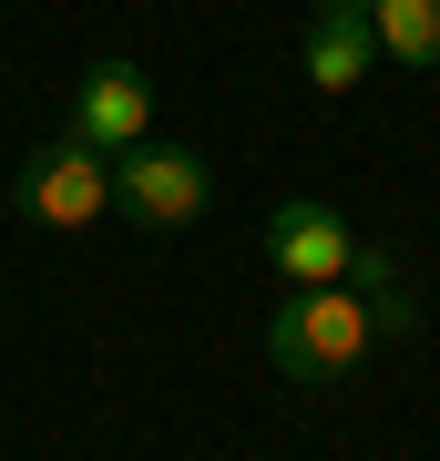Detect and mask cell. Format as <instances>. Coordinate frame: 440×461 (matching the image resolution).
<instances>
[{"instance_id": "5", "label": "cell", "mask_w": 440, "mask_h": 461, "mask_svg": "<svg viewBox=\"0 0 440 461\" xmlns=\"http://www.w3.org/2000/svg\"><path fill=\"white\" fill-rule=\"evenodd\" d=\"M144 123H154V83H144L133 62H93V72L72 83V113H62L72 144L123 154V144H144Z\"/></svg>"}, {"instance_id": "3", "label": "cell", "mask_w": 440, "mask_h": 461, "mask_svg": "<svg viewBox=\"0 0 440 461\" xmlns=\"http://www.w3.org/2000/svg\"><path fill=\"white\" fill-rule=\"evenodd\" d=\"M11 205L31 215V226H103V215H113V165H103L93 144H72V133H51L31 165L11 175Z\"/></svg>"}, {"instance_id": "7", "label": "cell", "mask_w": 440, "mask_h": 461, "mask_svg": "<svg viewBox=\"0 0 440 461\" xmlns=\"http://www.w3.org/2000/svg\"><path fill=\"white\" fill-rule=\"evenodd\" d=\"M369 41L400 72H440V0H369Z\"/></svg>"}, {"instance_id": "6", "label": "cell", "mask_w": 440, "mask_h": 461, "mask_svg": "<svg viewBox=\"0 0 440 461\" xmlns=\"http://www.w3.org/2000/svg\"><path fill=\"white\" fill-rule=\"evenodd\" d=\"M369 62H379L369 21H348V11H308V83H318V93H359Z\"/></svg>"}, {"instance_id": "1", "label": "cell", "mask_w": 440, "mask_h": 461, "mask_svg": "<svg viewBox=\"0 0 440 461\" xmlns=\"http://www.w3.org/2000/svg\"><path fill=\"white\" fill-rule=\"evenodd\" d=\"M379 348V318H369V297L359 287H297L277 318H266V359H277V379H338V369H359Z\"/></svg>"}, {"instance_id": "8", "label": "cell", "mask_w": 440, "mask_h": 461, "mask_svg": "<svg viewBox=\"0 0 440 461\" xmlns=\"http://www.w3.org/2000/svg\"><path fill=\"white\" fill-rule=\"evenodd\" d=\"M308 11H348V21H369V0H308Z\"/></svg>"}, {"instance_id": "2", "label": "cell", "mask_w": 440, "mask_h": 461, "mask_svg": "<svg viewBox=\"0 0 440 461\" xmlns=\"http://www.w3.org/2000/svg\"><path fill=\"white\" fill-rule=\"evenodd\" d=\"M113 205L133 215V226L175 236V226H195V215L215 205V175H205L195 144H123L113 154Z\"/></svg>"}, {"instance_id": "4", "label": "cell", "mask_w": 440, "mask_h": 461, "mask_svg": "<svg viewBox=\"0 0 440 461\" xmlns=\"http://www.w3.org/2000/svg\"><path fill=\"white\" fill-rule=\"evenodd\" d=\"M266 267H277L287 287H348V267H359V226H348L338 205L297 195L266 215Z\"/></svg>"}]
</instances>
